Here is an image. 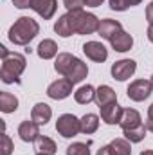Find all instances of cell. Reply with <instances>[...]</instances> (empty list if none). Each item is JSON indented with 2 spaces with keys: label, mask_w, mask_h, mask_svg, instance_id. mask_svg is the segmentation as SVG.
I'll return each instance as SVG.
<instances>
[{
  "label": "cell",
  "mask_w": 153,
  "mask_h": 155,
  "mask_svg": "<svg viewBox=\"0 0 153 155\" xmlns=\"http://www.w3.org/2000/svg\"><path fill=\"white\" fill-rule=\"evenodd\" d=\"M15 150V144L11 141V137L4 132L2 134V139H0V155H11Z\"/></svg>",
  "instance_id": "4316f807"
},
{
  "label": "cell",
  "mask_w": 153,
  "mask_h": 155,
  "mask_svg": "<svg viewBox=\"0 0 153 155\" xmlns=\"http://www.w3.org/2000/svg\"><path fill=\"white\" fill-rule=\"evenodd\" d=\"M142 0H126V4H128V7H133V5H139Z\"/></svg>",
  "instance_id": "e575fe53"
},
{
  "label": "cell",
  "mask_w": 153,
  "mask_h": 155,
  "mask_svg": "<svg viewBox=\"0 0 153 155\" xmlns=\"http://www.w3.org/2000/svg\"><path fill=\"white\" fill-rule=\"evenodd\" d=\"M135 71H137V63L133 60H119V61H115L114 65H112V69H110L112 78L117 79V81L130 79L135 74Z\"/></svg>",
  "instance_id": "ba28073f"
},
{
  "label": "cell",
  "mask_w": 153,
  "mask_h": 155,
  "mask_svg": "<svg viewBox=\"0 0 153 155\" xmlns=\"http://www.w3.org/2000/svg\"><path fill=\"white\" fill-rule=\"evenodd\" d=\"M67 155H90V144L85 143H72L67 148Z\"/></svg>",
  "instance_id": "484cf974"
},
{
  "label": "cell",
  "mask_w": 153,
  "mask_h": 155,
  "mask_svg": "<svg viewBox=\"0 0 153 155\" xmlns=\"http://www.w3.org/2000/svg\"><path fill=\"white\" fill-rule=\"evenodd\" d=\"M114 101H117V94H115V90L112 87L101 85V87L96 90V103H97L99 107L108 105V103H114Z\"/></svg>",
  "instance_id": "ac0fdd59"
},
{
  "label": "cell",
  "mask_w": 153,
  "mask_h": 155,
  "mask_svg": "<svg viewBox=\"0 0 153 155\" xmlns=\"http://www.w3.org/2000/svg\"><path fill=\"white\" fill-rule=\"evenodd\" d=\"M56 130L61 137L70 139V137H74L81 132V119H77L72 114H63L56 121Z\"/></svg>",
  "instance_id": "5b68a950"
},
{
  "label": "cell",
  "mask_w": 153,
  "mask_h": 155,
  "mask_svg": "<svg viewBox=\"0 0 153 155\" xmlns=\"http://www.w3.org/2000/svg\"><path fill=\"white\" fill-rule=\"evenodd\" d=\"M99 110H101V119H103L106 124H119L124 108L119 107L117 101H114V103H108V105L99 107Z\"/></svg>",
  "instance_id": "30bf717a"
},
{
  "label": "cell",
  "mask_w": 153,
  "mask_h": 155,
  "mask_svg": "<svg viewBox=\"0 0 153 155\" xmlns=\"http://www.w3.org/2000/svg\"><path fill=\"white\" fill-rule=\"evenodd\" d=\"M141 155H153V150H144V152H141Z\"/></svg>",
  "instance_id": "d590c367"
},
{
  "label": "cell",
  "mask_w": 153,
  "mask_h": 155,
  "mask_svg": "<svg viewBox=\"0 0 153 155\" xmlns=\"http://www.w3.org/2000/svg\"><path fill=\"white\" fill-rule=\"evenodd\" d=\"M36 52H38V56L41 60H50L58 54V45H56L54 40H43V41H40Z\"/></svg>",
  "instance_id": "ffe728a7"
},
{
  "label": "cell",
  "mask_w": 153,
  "mask_h": 155,
  "mask_svg": "<svg viewBox=\"0 0 153 155\" xmlns=\"http://www.w3.org/2000/svg\"><path fill=\"white\" fill-rule=\"evenodd\" d=\"M2 54V69H0V79L4 83H20V76L25 71L27 60L20 52H9L4 45H0Z\"/></svg>",
  "instance_id": "6da1fadb"
},
{
  "label": "cell",
  "mask_w": 153,
  "mask_h": 155,
  "mask_svg": "<svg viewBox=\"0 0 153 155\" xmlns=\"http://www.w3.org/2000/svg\"><path fill=\"white\" fill-rule=\"evenodd\" d=\"M97 128H99V117L96 114H85L81 117V134L90 135L97 132Z\"/></svg>",
  "instance_id": "7402d4cb"
},
{
  "label": "cell",
  "mask_w": 153,
  "mask_h": 155,
  "mask_svg": "<svg viewBox=\"0 0 153 155\" xmlns=\"http://www.w3.org/2000/svg\"><path fill=\"white\" fill-rule=\"evenodd\" d=\"M72 87H74V83H72L70 79H67V78L56 79V81H52V83L47 87V96H49L50 99H56V101L65 99V97H69V96L72 94Z\"/></svg>",
  "instance_id": "52a82bcc"
},
{
  "label": "cell",
  "mask_w": 153,
  "mask_h": 155,
  "mask_svg": "<svg viewBox=\"0 0 153 155\" xmlns=\"http://www.w3.org/2000/svg\"><path fill=\"white\" fill-rule=\"evenodd\" d=\"M54 69L58 74H61L63 78L70 79L74 85L81 83L85 78L88 76V67L86 63H83L79 58L69 54V52H60L54 63Z\"/></svg>",
  "instance_id": "7a4b0ae2"
},
{
  "label": "cell",
  "mask_w": 153,
  "mask_h": 155,
  "mask_svg": "<svg viewBox=\"0 0 153 155\" xmlns=\"http://www.w3.org/2000/svg\"><path fill=\"white\" fill-rule=\"evenodd\" d=\"M18 108V97L11 92H2L0 94V110L4 114H11Z\"/></svg>",
  "instance_id": "44dd1931"
},
{
  "label": "cell",
  "mask_w": 153,
  "mask_h": 155,
  "mask_svg": "<svg viewBox=\"0 0 153 155\" xmlns=\"http://www.w3.org/2000/svg\"><path fill=\"white\" fill-rule=\"evenodd\" d=\"M110 43H112V49H114V51H117V52H126V51L132 49V45H133V38H132L130 33L121 31L117 36H114V38L110 40Z\"/></svg>",
  "instance_id": "2e32d148"
},
{
  "label": "cell",
  "mask_w": 153,
  "mask_h": 155,
  "mask_svg": "<svg viewBox=\"0 0 153 155\" xmlns=\"http://www.w3.org/2000/svg\"><path fill=\"white\" fill-rule=\"evenodd\" d=\"M119 124H121L122 130H132V128H137V126H141V124H144V123H142V119H141V114H139L135 108H124Z\"/></svg>",
  "instance_id": "5bb4252c"
},
{
  "label": "cell",
  "mask_w": 153,
  "mask_h": 155,
  "mask_svg": "<svg viewBox=\"0 0 153 155\" xmlns=\"http://www.w3.org/2000/svg\"><path fill=\"white\" fill-rule=\"evenodd\" d=\"M153 92V85L150 79H135L133 83H130L126 94L132 101H144L150 97V94Z\"/></svg>",
  "instance_id": "8992f818"
},
{
  "label": "cell",
  "mask_w": 153,
  "mask_h": 155,
  "mask_svg": "<svg viewBox=\"0 0 153 155\" xmlns=\"http://www.w3.org/2000/svg\"><path fill=\"white\" fill-rule=\"evenodd\" d=\"M13 4H15V7H18V9H27V7L33 5V0H13Z\"/></svg>",
  "instance_id": "f546056e"
},
{
  "label": "cell",
  "mask_w": 153,
  "mask_h": 155,
  "mask_svg": "<svg viewBox=\"0 0 153 155\" xmlns=\"http://www.w3.org/2000/svg\"><path fill=\"white\" fill-rule=\"evenodd\" d=\"M150 81H151V85H153V76H151V79H150Z\"/></svg>",
  "instance_id": "8d00e7d4"
},
{
  "label": "cell",
  "mask_w": 153,
  "mask_h": 155,
  "mask_svg": "<svg viewBox=\"0 0 153 155\" xmlns=\"http://www.w3.org/2000/svg\"><path fill=\"white\" fill-rule=\"evenodd\" d=\"M96 155H115L114 152H112V148H110V144H106V146H103V148H99L97 150V153Z\"/></svg>",
  "instance_id": "d6a6232c"
},
{
  "label": "cell",
  "mask_w": 153,
  "mask_h": 155,
  "mask_svg": "<svg viewBox=\"0 0 153 155\" xmlns=\"http://www.w3.org/2000/svg\"><path fill=\"white\" fill-rule=\"evenodd\" d=\"M52 117V108L47 105V103H36L31 110V119L34 123H38L40 126L41 124H47Z\"/></svg>",
  "instance_id": "9a60e30c"
},
{
  "label": "cell",
  "mask_w": 153,
  "mask_h": 155,
  "mask_svg": "<svg viewBox=\"0 0 153 155\" xmlns=\"http://www.w3.org/2000/svg\"><path fill=\"white\" fill-rule=\"evenodd\" d=\"M40 33V25L31 16H20L9 29L7 36L15 45H27Z\"/></svg>",
  "instance_id": "3957f363"
},
{
  "label": "cell",
  "mask_w": 153,
  "mask_h": 155,
  "mask_svg": "<svg viewBox=\"0 0 153 155\" xmlns=\"http://www.w3.org/2000/svg\"><path fill=\"white\" fill-rule=\"evenodd\" d=\"M40 124L38 123H34L33 119L29 121H22L20 123V126H18V135H20V139L24 141V143H34L36 141V137L40 135Z\"/></svg>",
  "instance_id": "8fae6325"
},
{
  "label": "cell",
  "mask_w": 153,
  "mask_h": 155,
  "mask_svg": "<svg viewBox=\"0 0 153 155\" xmlns=\"http://www.w3.org/2000/svg\"><path fill=\"white\" fill-rule=\"evenodd\" d=\"M74 99L79 105H88L92 101H96V88L92 85H83L74 92Z\"/></svg>",
  "instance_id": "d6986e66"
},
{
  "label": "cell",
  "mask_w": 153,
  "mask_h": 155,
  "mask_svg": "<svg viewBox=\"0 0 153 155\" xmlns=\"http://www.w3.org/2000/svg\"><path fill=\"white\" fill-rule=\"evenodd\" d=\"M31 9H34L43 20H50L58 9V2L56 0H33Z\"/></svg>",
  "instance_id": "7c38bea8"
},
{
  "label": "cell",
  "mask_w": 153,
  "mask_h": 155,
  "mask_svg": "<svg viewBox=\"0 0 153 155\" xmlns=\"http://www.w3.org/2000/svg\"><path fill=\"white\" fill-rule=\"evenodd\" d=\"M146 124H141L137 128H132V130H122V135L124 139H128L130 143H141L144 137H146Z\"/></svg>",
  "instance_id": "cb8c5ba5"
},
{
  "label": "cell",
  "mask_w": 153,
  "mask_h": 155,
  "mask_svg": "<svg viewBox=\"0 0 153 155\" xmlns=\"http://www.w3.org/2000/svg\"><path fill=\"white\" fill-rule=\"evenodd\" d=\"M146 128L153 134V103L150 105V108H148V121H146Z\"/></svg>",
  "instance_id": "4dcf8cb0"
},
{
  "label": "cell",
  "mask_w": 153,
  "mask_h": 155,
  "mask_svg": "<svg viewBox=\"0 0 153 155\" xmlns=\"http://www.w3.org/2000/svg\"><path fill=\"white\" fill-rule=\"evenodd\" d=\"M83 52L86 54L88 60L97 61V63H103L108 58V49L101 41H86L83 45Z\"/></svg>",
  "instance_id": "9c48e42d"
},
{
  "label": "cell",
  "mask_w": 153,
  "mask_h": 155,
  "mask_svg": "<svg viewBox=\"0 0 153 155\" xmlns=\"http://www.w3.org/2000/svg\"><path fill=\"white\" fill-rule=\"evenodd\" d=\"M34 150H36V153H45V155H54L58 152L56 143H54L50 137H47V135H38V137H36V141H34Z\"/></svg>",
  "instance_id": "e0dca14e"
},
{
  "label": "cell",
  "mask_w": 153,
  "mask_h": 155,
  "mask_svg": "<svg viewBox=\"0 0 153 155\" xmlns=\"http://www.w3.org/2000/svg\"><path fill=\"white\" fill-rule=\"evenodd\" d=\"M110 9H114V11H126L128 4H126V0H110Z\"/></svg>",
  "instance_id": "f1b7e54d"
},
{
  "label": "cell",
  "mask_w": 153,
  "mask_h": 155,
  "mask_svg": "<svg viewBox=\"0 0 153 155\" xmlns=\"http://www.w3.org/2000/svg\"><path fill=\"white\" fill-rule=\"evenodd\" d=\"M36 155H45V153H36Z\"/></svg>",
  "instance_id": "74e56055"
},
{
  "label": "cell",
  "mask_w": 153,
  "mask_h": 155,
  "mask_svg": "<svg viewBox=\"0 0 153 155\" xmlns=\"http://www.w3.org/2000/svg\"><path fill=\"white\" fill-rule=\"evenodd\" d=\"M146 20H148L150 25H153V2H150L148 7H146Z\"/></svg>",
  "instance_id": "1f68e13d"
},
{
  "label": "cell",
  "mask_w": 153,
  "mask_h": 155,
  "mask_svg": "<svg viewBox=\"0 0 153 155\" xmlns=\"http://www.w3.org/2000/svg\"><path fill=\"white\" fill-rule=\"evenodd\" d=\"M54 31H56V35H60L61 38H69V36L74 35L72 29H70V22H69V16H67V15H61V16L56 20Z\"/></svg>",
  "instance_id": "603a6c76"
},
{
  "label": "cell",
  "mask_w": 153,
  "mask_h": 155,
  "mask_svg": "<svg viewBox=\"0 0 153 155\" xmlns=\"http://www.w3.org/2000/svg\"><path fill=\"white\" fill-rule=\"evenodd\" d=\"M110 148L115 155H132V146H130V141L128 139H121L117 137L110 143Z\"/></svg>",
  "instance_id": "d4e9b609"
},
{
  "label": "cell",
  "mask_w": 153,
  "mask_h": 155,
  "mask_svg": "<svg viewBox=\"0 0 153 155\" xmlns=\"http://www.w3.org/2000/svg\"><path fill=\"white\" fill-rule=\"evenodd\" d=\"M67 16H69L70 29H72L74 35H92V33L99 31L101 20L92 13L77 9V11H69Z\"/></svg>",
  "instance_id": "277c9868"
},
{
  "label": "cell",
  "mask_w": 153,
  "mask_h": 155,
  "mask_svg": "<svg viewBox=\"0 0 153 155\" xmlns=\"http://www.w3.org/2000/svg\"><path fill=\"white\" fill-rule=\"evenodd\" d=\"M122 31V25H121V22H117V20H112V18H105V20H101V25H99V36L105 40H110L117 36L119 33Z\"/></svg>",
  "instance_id": "4fadbf2b"
},
{
  "label": "cell",
  "mask_w": 153,
  "mask_h": 155,
  "mask_svg": "<svg viewBox=\"0 0 153 155\" xmlns=\"http://www.w3.org/2000/svg\"><path fill=\"white\" fill-rule=\"evenodd\" d=\"M63 4L69 11H77V9H83L85 0H63Z\"/></svg>",
  "instance_id": "83f0119b"
},
{
  "label": "cell",
  "mask_w": 153,
  "mask_h": 155,
  "mask_svg": "<svg viewBox=\"0 0 153 155\" xmlns=\"http://www.w3.org/2000/svg\"><path fill=\"white\" fill-rule=\"evenodd\" d=\"M103 2L105 0H85V5H88V7H99Z\"/></svg>",
  "instance_id": "836d02e7"
}]
</instances>
